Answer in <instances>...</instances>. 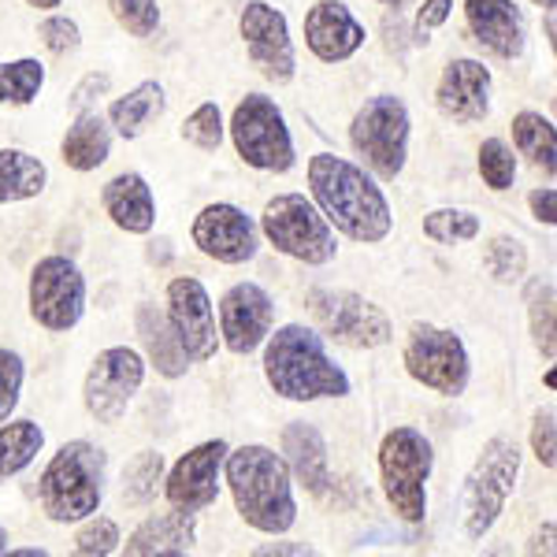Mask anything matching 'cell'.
<instances>
[{
    "label": "cell",
    "mask_w": 557,
    "mask_h": 557,
    "mask_svg": "<svg viewBox=\"0 0 557 557\" xmlns=\"http://www.w3.org/2000/svg\"><path fill=\"white\" fill-rule=\"evenodd\" d=\"M141 380H146V361H141L138 349L112 346L104 354H97V361L89 364L83 383L86 412L97 424H120L134 394H138Z\"/></svg>",
    "instance_id": "12"
},
{
    "label": "cell",
    "mask_w": 557,
    "mask_h": 557,
    "mask_svg": "<svg viewBox=\"0 0 557 557\" xmlns=\"http://www.w3.org/2000/svg\"><path fill=\"white\" fill-rule=\"evenodd\" d=\"M465 20L472 38L502 60H517L524 52V20L513 0H465Z\"/></svg>",
    "instance_id": "21"
},
{
    "label": "cell",
    "mask_w": 557,
    "mask_h": 557,
    "mask_svg": "<svg viewBox=\"0 0 557 557\" xmlns=\"http://www.w3.org/2000/svg\"><path fill=\"white\" fill-rule=\"evenodd\" d=\"M532 450H535L539 461H543V469L554 472V465H557V412H554V406L535 412V420H532Z\"/></svg>",
    "instance_id": "42"
},
{
    "label": "cell",
    "mask_w": 557,
    "mask_h": 557,
    "mask_svg": "<svg viewBox=\"0 0 557 557\" xmlns=\"http://www.w3.org/2000/svg\"><path fill=\"white\" fill-rule=\"evenodd\" d=\"M45 446V431L34 420H12L0 424V483L20 475Z\"/></svg>",
    "instance_id": "30"
},
{
    "label": "cell",
    "mask_w": 557,
    "mask_h": 557,
    "mask_svg": "<svg viewBox=\"0 0 557 557\" xmlns=\"http://www.w3.org/2000/svg\"><path fill=\"white\" fill-rule=\"evenodd\" d=\"M487 272L498 278V283H520L528 272V249L520 238L498 235L487 246Z\"/></svg>",
    "instance_id": "36"
},
{
    "label": "cell",
    "mask_w": 557,
    "mask_h": 557,
    "mask_svg": "<svg viewBox=\"0 0 557 557\" xmlns=\"http://www.w3.org/2000/svg\"><path fill=\"white\" fill-rule=\"evenodd\" d=\"M190 238L205 257L215 260V264H246V260L257 257V246H260V231H257L253 215H246L238 205H227V201H215L209 209L197 212Z\"/></svg>",
    "instance_id": "16"
},
{
    "label": "cell",
    "mask_w": 557,
    "mask_h": 557,
    "mask_svg": "<svg viewBox=\"0 0 557 557\" xmlns=\"http://www.w3.org/2000/svg\"><path fill=\"white\" fill-rule=\"evenodd\" d=\"M223 457H227V443H223V438L201 443V446H194L190 454L178 457L164 483V494H168V502H172V509L201 513L205 506H212L215 494H220Z\"/></svg>",
    "instance_id": "18"
},
{
    "label": "cell",
    "mask_w": 557,
    "mask_h": 557,
    "mask_svg": "<svg viewBox=\"0 0 557 557\" xmlns=\"http://www.w3.org/2000/svg\"><path fill=\"white\" fill-rule=\"evenodd\" d=\"M520 475V446L506 435H494L475 457L461 491V524L469 539H483L502 517Z\"/></svg>",
    "instance_id": "6"
},
{
    "label": "cell",
    "mask_w": 557,
    "mask_h": 557,
    "mask_svg": "<svg viewBox=\"0 0 557 557\" xmlns=\"http://www.w3.org/2000/svg\"><path fill=\"white\" fill-rule=\"evenodd\" d=\"M115 550H120V528L108 517L89 520L83 532L75 535V554H83V557H108Z\"/></svg>",
    "instance_id": "39"
},
{
    "label": "cell",
    "mask_w": 557,
    "mask_h": 557,
    "mask_svg": "<svg viewBox=\"0 0 557 557\" xmlns=\"http://www.w3.org/2000/svg\"><path fill=\"white\" fill-rule=\"evenodd\" d=\"M406 372L428 391L443 394V398H457L465 394L472 375L469 364V349H465L461 338L446 327H435V323H417L406 338Z\"/></svg>",
    "instance_id": "10"
},
{
    "label": "cell",
    "mask_w": 557,
    "mask_h": 557,
    "mask_svg": "<svg viewBox=\"0 0 557 557\" xmlns=\"http://www.w3.org/2000/svg\"><path fill=\"white\" fill-rule=\"evenodd\" d=\"M309 190L317 209L323 212V220L354 242L375 246V242L391 235V201L375 186V178L364 175V168L349 164L343 157H331V152H317L309 160Z\"/></svg>",
    "instance_id": "1"
},
{
    "label": "cell",
    "mask_w": 557,
    "mask_h": 557,
    "mask_svg": "<svg viewBox=\"0 0 557 557\" xmlns=\"http://www.w3.org/2000/svg\"><path fill=\"white\" fill-rule=\"evenodd\" d=\"M223 472H227V487L235 498L238 517L249 528L264 535H283L298 520V502H294L290 469L275 450L268 446H238L235 454L227 450L223 457Z\"/></svg>",
    "instance_id": "2"
},
{
    "label": "cell",
    "mask_w": 557,
    "mask_h": 557,
    "mask_svg": "<svg viewBox=\"0 0 557 557\" xmlns=\"http://www.w3.org/2000/svg\"><path fill=\"white\" fill-rule=\"evenodd\" d=\"M38 498L49 520L75 524L101 509L104 498V454L94 443H64L38 480Z\"/></svg>",
    "instance_id": "4"
},
{
    "label": "cell",
    "mask_w": 557,
    "mask_h": 557,
    "mask_svg": "<svg viewBox=\"0 0 557 557\" xmlns=\"http://www.w3.org/2000/svg\"><path fill=\"white\" fill-rule=\"evenodd\" d=\"M108 86H112V78H108V75H89L86 83L75 89V97H71V101H75L78 112H89V104H94L97 97H104Z\"/></svg>",
    "instance_id": "45"
},
{
    "label": "cell",
    "mask_w": 557,
    "mask_h": 557,
    "mask_svg": "<svg viewBox=\"0 0 557 557\" xmlns=\"http://www.w3.org/2000/svg\"><path fill=\"white\" fill-rule=\"evenodd\" d=\"M480 215L469 209H435L424 215V238L438 242V246H461V242L480 238Z\"/></svg>",
    "instance_id": "32"
},
{
    "label": "cell",
    "mask_w": 557,
    "mask_h": 557,
    "mask_svg": "<svg viewBox=\"0 0 557 557\" xmlns=\"http://www.w3.org/2000/svg\"><path fill=\"white\" fill-rule=\"evenodd\" d=\"M60 152H64V164L71 172H97L108 160V152H112V134H108L101 115L78 112L75 127L60 141Z\"/></svg>",
    "instance_id": "26"
},
{
    "label": "cell",
    "mask_w": 557,
    "mask_h": 557,
    "mask_svg": "<svg viewBox=\"0 0 557 557\" xmlns=\"http://www.w3.org/2000/svg\"><path fill=\"white\" fill-rule=\"evenodd\" d=\"M528 554H554V520H546V524L539 528L532 546H528Z\"/></svg>",
    "instance_id": "46"
},
{
    "label": "cell",
    "mask_w": 557,
    "mask_h": 557,
    "mask_svg": "<svg viewBox=\"0 0 557 557\" xmlns=\"http://www.w3.org/2000/svg\"><path fill=\"white\" fill-rule=\"evenodd\" d=\"M450 12H454V0H424V8L417 15V41H428V34L450 20Z\"/></svg>",
    "instance_id": "43"
},
{
    "label": "cell",
    "mask_w": 557,
    "mask_h": 557,
    "mask_svg": "<svg viewBox=\"0 0 557 557\" xmlns=\"http://www.w3.org/2000/svg\"><path fill=\"white\" fill-rule=\"evenodd\" d=\"M160 480H164V454L141 450L127 469H123V502H127V506H149V502L157 498Z\"/></svg>",
    "instance_id": "31"
},
{
    "label": "cell",
    "mask_w": 557,
    "mask_h": 557,
    "mask_svg": "<svg viewBox=\"0 0 557 557\" xmlns=\"http://www.w3.org/2000/svg\"><path fill=\"white\" fill-rule=\"evenodd\" d=\"M45 86L41 60H12L0 64V104H30Z\"/></svg>",
    "instance_id": "33"
},
{
    "label": "cell",
    "mask_w": 557,
    "mask_h": 557,
    "mask_svg": "<svg viewBox=\"0 0 557 557\" xmlns=\"http://www.w3.org/2000/svg\"><path fill=\"white\" fill-rule=\"evenodd\" d=\"M528 209L539 223H546V227H554L557 223V190L554 186H539V190L528 194Z\"/></svg>",
    "instance_id": "44"
},
{
    "label": "cell",
    "mask_w": 557,
    "mask_h": 557,
    "mask_svg": "<svg viewBox=\"0 0 557 557\" xmlns=\"http://www.w3.org/2000/svg\"><path fill=\"white\" fill-rule=\"evenodd\" d=\"M275 323V305L264 286L235 283L220 301V338L235 357H249L264 346Z\"/></svg>",
    "instance_id": "17"
},
{
    "label": "cell",
    "mask_w": 557,
    "mask_h": 557,
    "mask_svg": "<svg viewBox=\"0 0 557 557\" xmlns=\"http://www.w3.org/2000/svg\"><path fill=\"white\" fill-rule=\"evenodd\" d=\"M194 550V513H157L149 517L141 528H134L127 539V554L146 557V554H190Z\"/></svg>",
    "instance_id": "24"
},
{
    "label": "cell",
    "mask_w": 557,
    "mask_h": 557,
    "mask_svg": "<svg viewBox=\"0 0 557 557\" xmlns=\"http://www.w3.org/2000/svg\"><path fill=\"white\" fill-rule=\"evenodd\" d=\"M528 323H532V343L546 361L557 357V327H554V283H539L528 298Z\"/></svg>",
    "instance_id": "34"
},
{
    "label": "cell",
    "mask_w": 557,
    "mask_h": 557,
    "mask_svg": "<svg viewBox=\"0 0 557 557\" xmlns=\"http://www.w3.org/2000/svg\"><path fill=\"white\" fill-rule=\"evenodd\" d=\"M231 141L238 157L257 172H290L294 168V138L278 104L264 94H246L231 115Z\"/></svg>",
    "instance_id": "9"
},
{
    "label": "cell",
    "mask_w": 557,
    "mask_h": 557,
    "mask_svg": "<svg viewBox=\"0 0 557 557\" xmlns=\"http://www.w3.org/2000/svg\"><path fill=\"white\" fill-rule=\"evenodd\" d=\"M160 112H164V86L141 83V86H134L127 97L112 101V108H108V123H112L123 138H138Z\"/></svg>",
    "instance_id": "29"
},
{
    "label": "cell",
    "mask_w": 557,
    "mask_h": 557,
    "mask_svg": "<svg viewBox=\"0 0 557 557\" xmlns=\"http://www.w3.org/2000/svg\"><path fill=\"white\" fill-rule=\"evenodd\" d=\"M104 215L127 235H149L157 223V201H152V186L138 172H123L101 190Z\"/></svg>",
    "instance_id": "22"
},
{
    "label": "cell",
    "mask_w": 557,
    "mask_h": 557,
    "mask_svg": "<svg viewBox=\"0 0 557 557\" xmlns=\"http://www.w3.org/2000/svg\"><path fill=\"white\" fill-rule=\"evenodd\" d=\"M238 34L246 41V52L253 60V67L268 83L286 86L298 75V57H294V41H290V26H286V15L275 12L264 0H249L242 8L238 20Z\"/></svg>",
    "instance_id": "14"
},
{
    "label": "cell",
    "mask_w": 557,
    "mask_h": 557,
    "mask_svg": "<svg viewBox=\"0 0 557 557\" xmlns=\"http://www.w3.org/2000/svg\"><path fill=\"white\" fill-rule=\"evenodd\" d=\"M435 104L454 123H480L491 112V71L480 60H450L435 86Z\"/></svg>",
    "instance_id": "19"
},
{
    "label": "cell",
    "mask_w": 557,
    "mask_h": 557,
    "mask_svg": "<svg viewBox=\"0 0 557 557\" xmlns=\"http://www.w3.org/2000/svg\"><path fill=\"white\" fill-rule=\"evenodd\" d=\"M305 45L323 64H343L364 45V26L343 0H320L305 15Z\"/></svg>",
    "instance_id": "20"
},
{
    "label": "cell",
    "mask_w": 557,
    "mask_h": 557,
    "mask_svg": "<svg viewBox=\"0 0 557 557\" xmlns=\"http://www.w3.org/2000/svg\"><path fill=\"white\" fill-rule=\"evenodd\" d=\"M435 465L428 435L417 428H394L380 443V475L383 494L394 517L406 524H420L428 517V475Z\"/></svg>",
    "instance_id": "5"
},
{
    "label": "cell",
    "mask_w": 557,
    "mask_h": 557,
    "mask_svg": "<svg viewBox=\"0 0 557 557\" xmlns=\"http://www.w3.org/2000/svg\"><path fill=\"white\" fill-rule=\"evenodd\" d=\"M49 183V172L38 157L23 149H0V205L30 201Z\"/></svg>",
    "instance_id": "27"
},
{
    "label": "cell",
    "mask_w": 557,
    "mask_h": 557,
    "mask_svg": "<svg viewBox=\"0 0 557 557\" xmlns=\"http://www.w3.org/2000/svg\"><path fill=\"white\" fill-rule=\"evenodd\" d=\"M0 554H8V532L0 528Z\"/></svg>",
    "instance_id": "50"
},
{
    "label": "cell",
    "mask_w": 557,
    "mask_h": 557,
    "mask_svg": "<svg viewBox=\"0 0 557 557\" xmlns=\"http://www.w3.org/2000/svg\"><path fill=\"white\" fill-rule=\"evenodd\" d=\"M286 469L301 480V487H309L312 494H323L331 483L327 472V443L312 424H290L283 431V454Z\"/></svg>",
    "instance_id": "23"
},
{
    "label": "cell",
    "mask_w": 557,
    "mask_h": 557,
    "mask_svg": "<svg viewBox=\"0 0 557 557\" xmlns=\"http://www.w3.org/2000/svg\"><path fill=\"white\" fill-rule=\"evenodd\" d=\"M260 231L278 253L301 260V264H327L335 260V231L323 212L305 194H278L264 205Z\"/></svg>",
    "instance_id": "7"
},
{
    "label": "cell",
    "mask_w": 557,
    "mask_h": 557,
    "mask_svg": "<svg viewBox=\"0 0 557 557\" xmlns=\"http://www.w3.org/2000/svg\"><path fill=\"white\" fill-rule=\"evenodd\" d=\"M138 335H141V346H146L152 368H157L160 375H168V380L186 375L190 357H186V349L178 346L172 323H168V317L157 309V305H138Z\"/></svg>",
    "instance_id": "25"
},
{
    "label": "cell",
    "mask_w": 557,
    "mask_h": 557,
    "mask_svg": "<svg viewBox=\"0 0 557 557\" xmlns=\"http://www.w3.org/2000/svg\"><path fill=\"white\" fill-rule=\"evenodd\" d=\"M183 138L190 141V146L205 149V152H215L223 146V115L220 108H215L212 101L197 104L190 112V120L183 123Z\"/></svg>",
    "instance_id": "38"
},
{
    "label": "cell",
    "mask_w": 557,
    "mask_h": 557,
    "mask_svg": "<svg viewBox=\"0 0 557 557\" xmlns=\"http://www.w3.org/2000/svg\"><path fill=\"white\" fill-rule=\"evenodd\" d=\"M257 554H312V546H305V543H272V546H260Z\"/></svg>",
    "instance_id": "47"
},
{
    "label": "cell",
    "mask_w": 557,
    "mask_h": 557,
    "mask_svg": "<svg viewBox=\"0 0 557 557\" xmlns=\"http://www.w3.org/2000/svg\"><path fill=\"white\" fill-rule=\"evenodd\" d=\"M349 141L380 178H398L409 157V108L401 97L380 94L354 115Z\"/></svg>",
    "instance_id": "8"
},
{
    "label": "cell",
    "mask_w": 557,
    "mask_h": 557,
    "mask_svg": "<svg viewBox=\"0 0 557 557\" xmlns=\"http://www.w3.org/2000/svg\"><path fill=\"white\" fill-rule=\"evenodd\" d=\"M480 178L491 186L494 194H502V190H509V186H513L517 157H513V149H509L502 138H487L480 146Z\"/></svg>",
    "instance_id": "35"
},
{
    "label": "cell",
    "mask_w": 557,
    "mask_h": 557,
    "mask_svg": "<svg viewBox=\"0 0 557 557\" xmlns=\"http://www.w3.org/2000/svg\"><path fill=\"white\" fill-rule=\"evenodd\" d=\"M513 146L520 157H528V164L539 168L554 178L557 172V134L554 123L539 112H517L513 115Z\"/></svg>",
    "instance_id": "28"
},
{
    "label": "cell",
    "mask_w": 557,
    "mask_h": 557,
    "mask_svg": "<svg viewBox=\"0 0 557 557\" xmlns=\"http://www.w3.org/2000/svg\"><path fill=\"white\" fill-rule=\"evenodd\" d=\"M375 4H383V8H394V12H398V8L412 4V0H375Z\"/></svg>",
    "instance_id": "49"
},
{
    "label": "cell",
    "mask_w": 557,
    "mask_h": 557,
    "mask_svg": "<svg viewBox=\"0 0 557 557\" xmlns=\"http://www.w3.org/2000/svg\"><path fill=\"white\" fill-rule=\"evenodd\" d=\"M38 38H41L45 49L57 52V57H67V52H75L78 45H83L78 23H75V20H67V15H49V20H41Z\"/></svg>",
    "instance_id": "41"
},
{
    "label": "cell",
    "mask_w": 557,
    "mask_h": 557,
    "mask_svg": "<svg viewBox=\"0 0 557 557\" xmlns=\"http://www.w3.org/2000/svg\"><path fill=\"white\" fill-rule=\"evenodd\" d=\"M20 391H23V357L15 349L0 346V424L20 406Z\"/></svg>",
    "instance_id": "40"
},
{
    "label": "cell",
    "mask_w": 557,
    "mask_h": 557,
    "mask_svg": "<svg viewBox=\"0 0 557 557\" xmlns=\"http://www.w3.org/2000/svg\"><path fill=\"white\" fill-rule=\"evenodd\" d=\"M164 317L190 361H212L215 349H220V331H215V309L201 278L178 275L168 283Z\"/></svg>",
    "instance_id": "15"
},
{
    "label": "cell",
    "mask_w": 557,
    "mask_h": 557,
    "mask_svg": "<svg viewBox=\"0 0 557 557\" xmlns=\"http://www.w3.org/2000/svg\"><path fill=\"white\" fill-rule=\"evenodd\" d=\"M309 312L317 320V327L323 331V338L349 349H375L391 343V320L380 305H372L368 298L354 290H312Z\"/></svg>",
    "instance_id": "11"
},
{
    "label": "cell",
    "mask_w": 557,
    "mask_h": 557,
    "mask_svg": "<svg viewBox=\"0 0 557 557\" xmlns=\"http://www.w3.org/2000/svg\"><path fill=\"white\" fill-rule=\"evenodd\" d=\"M30 8H38V12H52V8H60V0H26Z\"/></svg>",
    "instance_id": "48"
},
{
    "label": "cell",
    "mask_w": 557,
    "mask_h": 557,
    "mask_svg": "<svg viewBox=\"0 0 557 557\" xmlns=\"http://www.w3.org/2000/svg\"><path fill=\"white\" fill-rule=\"evenodd\" d=\"M115 23L131 34V38H152L160 26V4L157 0H108Z\"/></svg>",
    "instance_id": "37"
},
{
    "label": "cell",
    "mask_w": 557,
    "mask_h": 557,
    "mask_svg": "<svg viewBox=\"0 0 557 557\" xmlns=\"http://www.w3.org/2000/svg\"><path fill=\"white\" fill-rule=\"evenodd\" d=\"M264 375L272 391L286 401L346 398L349 375L327 357L323 335L301 323H286L264 338Z\"/></svg>",
    "instance_id": "3"
},
{
    "label": "cell",
    "mask_w": 557,
    "mask_h": 557,
    "mask_svg": "<svg viewBox=\"0 0 557 557\" xmlns=\"http://www.w3.org/2000/svg\"><path fill=\"white\" fill-rule=\"evenodd\" d=\"M86 312V278L67 257H41L30 272V317L45 331H71Z\"/></svg>",
    "instance_id": "13"
}]
</instances>
